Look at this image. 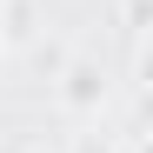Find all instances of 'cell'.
<instances>
[{"mask_svg":"<svg viewBox=\"0 0 153 153\" xmlns=\"http://www.w3.org/2000/svg\"><path fill=\"white\" fill-rule=\"evenodd\" d=\"M53 100H60L67 120H100V107H107V67L93 53H73L60 67V80H53Z\"/></svg>","mask_w":153,"mask_h":153,"instance_id":"cell-1","label":"cell"},{"mask_svg":"<svg viewBox=\"0 0 153 153\" xmlns=\"http://www.w3.org/2000/svg\"><path fill=\"white\" fill-rule=\"evenodd\" d=\"M0 47H7V7H0Z\"/></svg>","mask_w":153,"mask_h":153,"instance_id":"cell-2","label":"cell"}]
</instances>
